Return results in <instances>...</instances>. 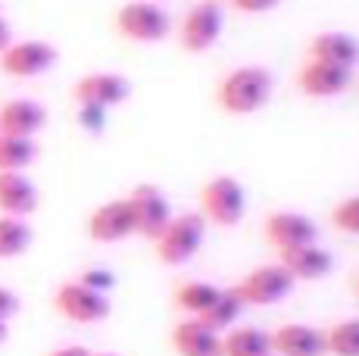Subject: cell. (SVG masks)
Segmentation results:
<instances>
[{
    "instance_id": "obj_13",
    "label": "cell",
    "mask_w": 359,
    "mask_h": 356,
    "mask_svg": "<svg viewBox=\"0 0 359 356\" xmlns=\"http://www.w3.org/2000/svg\"><path fill=\"white\" fill-rule=\"evenodd\" d=\"M262 235L275 250L300 247V244H313L319 238V228L306 213H294V210H278L266 219Z\"/></svg>"
},
{
    "instance_id": "obj_12",
    "label": "cell",
    "mask_w": 359,
    "mask_h": 356,
    "mask_svg": "<svg viewBox=\"0 0 359 356\" xmlns=\"http://www.w3.org/2000/svg\"><path fill=\"white\" fill-rule=\"evenodd\" d=\"M297 85H300V91L306 94V97L331 100L353 85V69L319 63V60H306V63L300 66V72H297Z\"/></svg>"
},
{
    "instance_id": "obj_5",
    "label": "cell",
    "mask_w": 359,
    "mask_h": 356,
    "mask_svg": "<svg viewBox=\"0 0 359 356\" xmlns=\"http://www.w3.org/2000/svg\"><path fill=\"white\" fill-rule=\"evenodd\" d=\"M60 50L50 41L41 38H29V41H13L6 50H0V72L6 78L16 81H29V78H41L57 66Z\"/></svg>"
},
{
    "instance_id": "obj_11",
    "label": "cell",
    "mask_w": 359,
    "mask_h": 356,
    "mask_svg": "<svg viewBox=\"0 0 359 356\" xmlns=\"http://www.w3.org/2000/svg\"><path fill=\"white\" fill-rule=\"evenodd\" d=\"M85 228H88V238L97 244H119L131 238L135 235V216H131L128 197H116V200L94 207Z\"/></svg>"
},
{
    "instance_id": "obj_9",
    "label": "cell",
    "mask_w": 359,
    "mask_h": 356,
    "mask_svg": "<svg viewBox=\"0 0 359 356\" xmlns=\"http://www.w3.org/2000/svg\"><path fill=\"white\" fill-rule=\"evenodd\" d=\"M131 216H135V235L147 238L150 244L163 235V228L172 222V203L156 184H137L128 194Z\"/></svg>"
},
{
    "instance_id": "obj_15",
    "label": "cell",
    "mask_w": 359,
    "mask_h": 356,
    "mask_svg": "<svg viewBox=\"0 0 359 356\" xmlns=\"http://www.w3.org/2000/svg\"><path fill=\"white\" fill-rule=\"evenodd\" d=\"M47 125V109L32 97H13L0 104V135L34 138Z\"/></svg>"
},
{
    "instance_id": "obj_10",
    "label": "cell",
    "mask_w": 359,
    "mask_h": 356,
    "mask_svg": "<svg viewBox=\"0 0 359 356\" xmlns=\"http://www.w3.org/2000/svg\"><path fill=\"white\" fill-rule=\"evenodd\" d=\"M128 94H131L128 78L116 72H88L72 85V100L79 107L109 109V107L126 104Z\"/></svg>"
},
{
    "instance_id": "obj_31",
    "label": "cell",
    "mask_w": 359,
    "mask_h": 356,
    "mask_svg": "<svg viewBox=\"0 0 359 356\" xmlns=\"http://www.w3.org/2000/svg\"><path fill=\"white\" fill-rule=\"evenodd\" d=\"M47 356H91V350L81 344H66V347H57V350H50Z\"/></svg>"
},
{
    "instance_id": "obj_29",
    "label": "cell",
    "mask_w": 359,
    "mask_h": 356,
    "mask_svg": "<svg viewBox=\"0 0 359 356\" xmlns=\"http://www.w3.org/2000/svg\"><path fill=\"white\" fill-rule=\"evenodd\" d=\"M278 4H281V0H231L234 10L247 13V16H257V13H269V10H275Z\"/></svg>"
},
{
    "instance_id": "obj_30",
    "label": "cell",
    "mask_w": 359,
    "mask_h": 356,
    "mask_svg": "<svg viewBox=\"0 0 359 356\" xmlns=\"http://www.w3.org/2000/svg\"><path fill=\"white\" fill-rule=\"evenodd\" d=\"M19 313V297H16V291H10L6 285H0V319L4 322H10L13 316Z\"/></svg>"
},
{
    "instance_id": "obj_1",
    "label": "cell",
    "mask_w": 359,
    "mask_h": 356,
    "mask_svg": "<svg viewBox=\"0 0 359 356\" xmlns=\"http://www.w3.org/2000/svg\"><path fill=\"white\" fill-rule=\"evenodd\" d=\"M272 97V75L262 66H238L219 81L216 104L231 116H250Z\"/></svg>"
},
{
    "instance_id": "obj_14",
    "label": "cell",
    "mask_w": 359,
    "mask_h": 356,
    "mask_svg": "<svg viewBox=\"0 0 359 356\" xmlns=\"http://www.w3.org/2000/svg\"><path fill=\"white\" fill-rule=\"evenodd\" d=\"M278 266L294 282H319L334 269V256L322 244H300V247L278 250Z\"/></svg>"
},
{
    "instance_id": "obj_28",
    "label": "cell",
    "mask_w": 359,
    "mask_h": 356,
    "mask_svg": "<svg viewBox=\"0 0 359 356\" xmlns=\"http://www.w3.org/2000/svg\"><path fill=\"white\" fill-rule=\"evenodd\" d=\"M79 282L88 285V287H94V291H100V294H107L109 287L116 285V275H113V272H107V269H88V272H81V275H79Z\"/></svg>"
},
{
    "instance_id": "obj_6",
    "label": "cell",
    "mask_w": 359,
    "mask_h": 356,
    "mask_svg": "<svg viewBox=\"0 0 359 356\" xmlns=\"http://www.w3.org/2000/svg\"><path fill=\"white\" fill-rule=\"evenodd\" d=\"M53 310L72 325H97L113 313V303L107 294L94 291L75 278V282H63L53 291Z\"/></svg>"
},
{
    "instance_id": "obj_25",
    "label": "cell",
    "mask_w": 359,
    "mask_h": 356,
    "mask_svg": "<svg viewBox=\"0 0 359 356\" xmlns=\"http://www.w3.org/2000/svg\"><path fill=\"white\" fill-rule=\"evenodd\" d=\"M325 350L331 356H359V319H344L325 331Z\"/></svg>"
},
{
    "instance_id": "obj_32",
    "label": "cell",
    "mask_w": 359,
    "mask_h": 356,
    "mask_svg": "<svg viewBox=\"0 0 359 356\" xmlns=\"http://www.w3.org/2000/svg\"><path fill=\"white\" fill-rule=\"evenodd\" d=\"M10 44H13V29L4 22V19H0V50H6Z\"/></svg>"
},
{
    "instance_id": "obj_8",
    "label": "cell",
    "mask_w": 359,
    "mask_h": 356,
    "mask_svg": "<svg viewBox=\"0 0 359 356\" xmlns=\"http://www.w3.org/2000/svg\"><path fill=\"white\" fill-rule=\"evenodd\" d=\"M294 285L297 282L281 266H259V269L247 272L238 285H231V291L244 306H275L285 297H291Z\"/></svg>"
},
{
    "instance_id": "obj_16",
    "label": "cell",
    "mask_w": 359,
    "mask_h": 356,
    "mask_svg": "<svg viewBox=\"0 0 359 356\" xmlns=\"http://www.w3.org/2000/svg\"><path fill=\"white\" fill-rule=\"evenodd\" d=\"M272 353L275 356H325V331L303 322H287V325L272 331Z\"/></svg>"
},
{
    "instance_id": "obj_2",
    "label": "cell",
    "mask_w": 359,
    "mask_h": 356,
    "mask_svg": "<svg viewBox=\"0 0 359 356\" xmlns=\"http://www.w3.org/2000/svg\"><path fill=\"white\" fill-rule=\"evenodd\" d=\"M247 213V191L234 175H216L200 188V216L206 225L234 228Z\"/></svg>"
},
{
    "instance_id": "obj_4",
    "label": "cell",
    "mask_w": 359,
    "mask_h": 356,
    "mask_svg": "<svg viewBox=\"0 0 359 356\" xmlns=\"http://www.w3.org/2000/svg\"><path fill=\"white\" fill-rule=\"evenodd\" d=\"M116 32L135 44H156L172 32V19L154 0H128L116 10Z\"/></svg>"
},
{
    "instance_id": "obj_35",
    "label": "cell",
    "mask_w": 359,
    "mask_h": 356,
    "mask_svg": "<svg viewBox=\"0 0 359 356\" xmlns=\"http://www.w3.org/2000/svg\"><path fill=\"white\" fill-rule=\"evenodd\" d=\"M212 4H231V0H212Z\"/></svg>"
},
{
    "instance_id": "obj_20",
    "label": "cell",
    "mask_w": 359,
    "mask_h": 356,
    "mask_svg": "<svg viewBox=\"0 0 359 356\" xmlns=\"http://www.w3.org/2000/svg\"><path fill=\"white\" fill-rule=\"evenodd\" d=\"M272 353V331L257 325H234L222 334V356H266Z\"/></svg>"
},
{
    "instance_id": "obj_19",
    "label": "cell",
    "mask_w": 359,
    "mask_h": 356,
    "mask_svg": "<svg viewBox=\"0 0 359 356\" xmlns=\"http://www.w3.org/2000/svg\"><path fill=\"white\" fill-rule=\"evenodd\" d=\"M38 210V184L25 172H0V216L25 219Z\"/></svg>"
},
{
    "instance_id": "obj_22",
    "label": "cell",
    "mask_w": 359,
    "mask_h": 356,
    "mask_svg": "<svg viewBox=\"0 0 359 356\" xmlns=\"http://www.w3.org/2000/svg\"><path fill=\"white\" fill-rule=\"evenodd\" d=\"M244 310H247V306L234 297L231 287H222V291H219V297L210 303V310H206L203 316H197V319L203 322V325H210L212 331L225 334L229 328L238 325V319H241V313H244Z\"/></svg>"
},
{
    "instance_id": "obj_21",
    "label": "cell",
    "mask_w": 359,
    "mask_h": 356,
    "mask_svg": "<svg viewBox=\"0 0 359 356\" xmlns=\"http://www.w3.org/2000/svg\"><path fill=\"white\" fill-rule=\"evenodd\" d=\"M219 291L222 287H216L212 282H203V278H188V282H178L175 291H172V300H175V306L182 313H188V316H203L206 310H210V303L219 297Z\"/></svg>"
},
{
    "instance_id": "obj_27",
    "label": "cell",
    "mask_w": 359,
    "mask_h": 356,
    "mask_svg": "<svg viewBox=\"0 0 359 356\" xmlns=\"http://www.w3.org/2000/svg\"><path fill=\"white\" fill-rule=\"evenodd\" d=\"M79 125L85 132L97 135L103 125H107V109H97V107H79Z\"/></svg>"
},
{
    "instance_id": "obj_17",
    "label": "cell",
    "mask_w": 359,
    "mask_h": 356,
    "mask_svg": "<svg viewBox=\"0 0 359 356\" xmlns=\"http://www.w3.org/2000/svg\"><path fill=\"white\" fill-rule=\"evenodd\" d=\"M172 350L178 356H222V334L188 316L172 328Z\"/></svg>"
},
{
    "instance_id": "obj_7",
    "label": "cell",
    "mask_w": 359,
    "mask_h": 356,
    "mask_svg": "<svg viewBox=\"0 0 359 356\" xmlns=\"http://www.w3.org/2000/svg\"><path fill=\"white\" fill-rule=\"evenodd\" d=\"M222 29H225L222 6L212 4V0H200L178 22V44L188 53H206L222 38Z\"/></svg>"
},
{
    "instance_id": "obj_3",
    "label": "cell",
    "mask_w": 359,
    "mask_h": 356,
    "mask_svg": "<svg viewBox=\"0 0 359 356\" xmlns=\"http://www.w3.org/2000/svg\"><path fill=\"white\" fill-rule=\"evenodd\" d=\"M206 238V219L200 213H178L154 241V250L165 266H184L200 253Z\"/></svg>"
},
{
    "instance_id": "obj_36",
    "label": "cell",
    "mask_w": 359,
    "mask_h": 356,
    "mask_svg": "<svg viewBox=\"0 0 359 356\" xmlns=\"http://www.w3.org/2000/svg\"><path fill=\"white\" fill-rule=\"evenodd\" d=\"M356 297H359V275H356Z\"/></svg>"
},
{
    "instance_id": "obj_34",
    "label": "cell",
    "mask_w": 359,
    "mask_h": 356,
    "mask_svg": "<svg viewBox=\"0 0 359 356\" xmlns=\"http://www.w3.org/2000/svg\"><path fill=\"white\" fill-rule=\"evenodd\" d=\"M91 356H119V353H91Z\"/></svg>"
},
{
    "instance_id": "obj_37",
    "label": "cell",
    "mask_w": 359,
    "mask_h": 356,
    "mask_svg": "<svg viewBox=\"0 0 359 356\" xmlns=\"http://www.w3.org/2000/svg\"><path fill=\"white\" fill-rule=\"evenodd\" d=\"M266 356H275V353H266Z\"/></svg>"
},
{
    "instance_id": "obj_18",
    "label": "cell",
    "mask_w": 359,
    "mask_h": 356,
    "mask_svg": "<svg viewBox=\"0 0 359 356\" xmlns=\"http://www.w3.org/2000/svg\"><path fill=\"white\" fill-rule=\"evenodd\" d=\"M306 60L353 69L359 63V41L350 32H319L306 47Z\"/></svg>"
},
{
    "instance_id": "obj_26",
    "label": "cell",
    "mask_w": 359,
    "mask_h": 356,
    "mask_svg": "<svg viewBox=\"0 0 359 356\" xmlns=\"http://www.w3.org/2000/svg\"><path fill=\"white\" fill-rule=\"evenodd\" d=\"M331 225L344 235H359V194L341 200L334 210H331Z\"/></svg>"
},
{
    "instance_id": "obj_23",
    "label": "cell",
    "mask_w": 359,
    "mask_h": 356,
    "mask_svg": "<svg viewBox=\"0 0 359 356\" xmlns=\"http://www.w3.org/2000/svg\"><path fill=\"white\" fill-rule=\"evenodd\" d=\"M34 231L25 219L0 216V259H16L32 247Z\"/></svg>"
},
{
    "instance_id": "obj_24",
    "label": "cell",
    "mask_w": 359,
    "mask_h": 356,
    "mask_svg": "<svg viewBox=\"0 0 359 356\" xmlns=\"http://www.w3.org/2000/svg\"><path fill=\"white\" fill-rule=\"evenodd\" d=\"M38 156V144L34 138H13V135H0V172H25Z\"/></svg>"
},
{
    "instance_id": "obj_38",
    "label": "cell",
    "mask_w": 359,
    "mask_h": 356,
    "mask_svg": "<svg viewBox=\"0 0 359 356\" xmlns=\"http://www.w3.org/2000/svg\"><path fill=\"white\" fill-rule=\"evenodd\" d=\"M154 4H160V0H154Z\"/></svg>"
},
{
    "instance_id": "obj_33",
    "label": "cell",
    "mask_w": 359,
    "mask_h": 356,
    "mask_svg": "<svg viewBox=\"0 0 359 356\" xmlns=\"http://www.w3.org/2000/svg\"><path fill=\"white\" fill-rule=\"evenodd\" d=\"M6 338H10V322L0 319V344H6Z\"/></svg>"
}]
</instances>
